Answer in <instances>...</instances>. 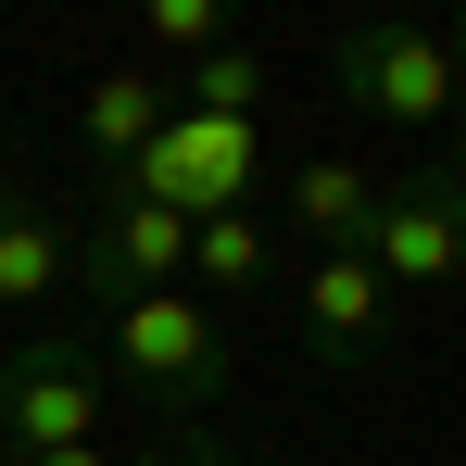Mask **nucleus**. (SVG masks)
<instances>
[{
    "mask_svg": "<svg viewBox=\"0 0 466 466\" xmlns=\"http://www.w3.org/2000/svg\"><path fill=\"white\" fill-rule=\"evenodd\" d=\"M88 353H101L114 403L139 390V403H164V416H202V403L228 390V328H215V303H189V290H152V303L88 315Z\"/></svg>",
    "mask_w": 466,
    "mask_h": 466,
    "instance_id": "1",
    "label": "nucleus"
},
{
    "mask_svg": "<svg viewBox=\"0 0 466 466\" xmlns=\"http://www.w3.org/2000/svg\"><path fill=\"white\" fill-rule=\"evenodd\" d=\"M328 88H340L353 114H379V127H416V139H454V114H466L454 51H441V25H416V13L340 25V38H328Z\"/></svg>",
    "mask_w": 466,
    "mask_h": 466,
    "instance_id": "2",
    "label": "nucleus"
},
{
    "mask_svg": "<svg viewBox=\"0 0 466 466\" xmlns=\"http://www.w3.org/2000/svg\"><path fill=\"white\" fill-rule=\"evenodd\" d=\"M114 441V379L88 353V328H38L25 353H0V466Z\"/></svg>",
    "mask_w": 466,
    "mask_h": 466,
    "instance_id": "3",
    "label": "nucleus"
},
{
    "mask_svg": "<svg viewBox=\"0 0 466 466\" xmlns=\"http://www.w3.org/2000/svg\"><path fill=\"white\" fill-rule=\"evenodd\" d=\"M353 252L390 278V303L454 290V278H466V189L441 177V164H403V177H379V215H366V239H353Z\"/></svg>",
    "mask_w": 466,
    "mask_h": 466,
    "instance_id": "4",
    "label": "nucleus"
},
{
    "mask_svg": "<svg viewBox=\"0 0 466 466\" xmlns=\"http://www.w3.org/2000/svg\"><path fill=\"white\" fill-rule=\"evenodd\" d=\"M177 278H189V215H164L139 189H88V215H76V303L114 315V303L177 290Z\"/></svg>",
    "mask_w": 466,
    "mask_h": 466,
    "instance_id": "5",
    "label": "nucleus"
},
{
    "mask_svg": "<svg viewBox=\"0 0 466 466\" xmlns=\"http://www.w3.org/2000/svg\"><path fill=\"white\" fill-rule=\"evenodd\" d=\"M390 340H403V303H390V278L366 252H315L303 265V353L328 379H353V366H379Z\"/></svg>",
    "mask_w": 466,
    "mask_h": 466,
    "instance_id": "6",
    "label": "nucleus"
},
{
    "mask_svg": "<svg viewBox=\"0 0 466 466\" xmlns=\"http://www.w3.org/2000/svg\"><path fill=\"white\" fill-rule=\"evenodd\" d=\"M64 290H76V215H64V202H38V189L0 164V315L64 303Z\"/></svg>",
    "mask_w": 466,
    "mask_h": 466,
    "instance_id": "7",
    "label": "nucleus"
},
{
    "mask_svg": "<svg viewBox=\"0 0 466 466\" xmlns=\"http://www.w3.org/2000/svg\"><path fill=\"white\" fill-rule=\"evenodd\" d=\"M164 114H177V88L127 51V64H101L88 76V101H76V139H88V177H114V164H139L164 139Z\"/></svg>",
    "mask_w": 466,
    "mask_h": 466,
    "instance_id": "8",
    "label": "nucleus"
},
{
    "mask_svg": "<svg viewBox=\"0 0 466 466\" xmlns=\"http://www.w3.org/2000/svg\"><path fill=\"white\" fill-rule=\"evenodd\" d=\"M278 215L315 239V252H353L366 239V215H379V164H353V152H315L278 177Z\"/></svg>",
    "mask_w": 466,
    "mask_h": 466,
    "instance_id": "9",
    "label": "nucleus"
},
{
    "mask_svg": "<svg viewBox=\"0 0 466 466\" xmlns=\"http://www.w3.org/2000/svg\"><path fill=\"white\" fill-rule=\"evenodd\" d=\"M177 290H189V303H252V290H278V228H265V202H252V215H202Z\"/></svg>",
    "mask_w": 466,
    "mask_h": 466,
    "instance_id": "10",
    "label": "nucleus"
},
{
    "mask_svg": "<svg viewBox=\"0 0 466 466\" xmlns=\"http://www.w3.org/2000/svg\"><path fill=\"white\" fill-rule=\"evenodd\" d=\"M139 51H152V76L164 64L189 76L202 51H228V13H215V0H152V13H139Z\"/></svg>",
    "mask_w": 466,
    "mask_h": 466,
    "instance_id": "11",
    "label": "nucleus"
},
{
    "mask_svg": "<svg viewBox=\"0 0 466 466\" xmlns=\"http://www.w3.org/2000/svg\"><path fill=\"white\" fill-rule=\"evenodd\" d=\"M177 88V101H189V114H252V101H265V51H202V64H189V76H164Z\"/></svg>",
    "mask_w": 466,
    "mask_h": 466,
    "instance_id": "12",
    "label": "nucleus"
},
{
    "mask_svg": "<svg viewBox=\"0 0 466 466\" xmlns=\"http://www.w3.org/2000/svg\"><path fill=\"white\" fill-rule=\"evenodd\" d=\"M139 466H252V454H228V441H215L202 416H164L152 441H139Z\"/></svg>",
    "mask_w": 466,
    "mask_h": 466,
    "instance_id": "13",
    "label": "nucleus"
},
{
    "mask_svg": "<svg viewBox=\"0 0 466 466\" xmlns=\"http://www.w3.org/2000/svg\"><path fill=\"white\" fill-rule=\"evenodd\" d=\"M25 466H139L127 441H76V454H25Z\"/></svg>",
    "mask_w": 466,
    "mask_h": 466,
    "instance_id": "14",
    "label": "nucleus"
},
{
    "mask_svg": "<svg viewBox=\"0 0 466 466\" xmlns=\"http://www.w3.org/2000/svg\"><path fill=\"white\" fill-rule=\"evenodd\" d=\"M441 51H454V88H466V13H454V25H441Z\"/></svg>",
    "mask_w": 466,
    "mask_h": 466,
    "instance_id": "15",
    "label": "nucleus"
},
{
    "mask_svg": "<svg viewBox=\"0 0 466 466\" xmlns=\"http://www.w3.org/2000/svg\"><path fill=\"white\" fill-rule=\"evenodd\" d=\"M441 177H454V189H466V114H454V152H441Z\"/></svg>",
    "mask_w": 466,
    "mask_h": 466,
    "instance_id": "16",
    "label": "nucleus"
}]
</instances>
